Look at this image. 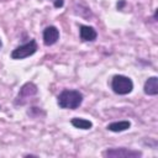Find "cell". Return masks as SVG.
<instances>
[{
  "label": "cell",
  "instance_id": "cell-11",
  "mask_svg": "<svg viewBox=\"0 0 158 158\" xmlns=\"http://www.w3.org/2000/svg\"><path fill=\"white\" fill-rule=\"evenodd\" d=\"M63 4H64L63 0H56V1H54V7H62Z\"/></svg>",
  "mask_w": 158,
  "mask_h": 158
},
{
  "label": "cell",
  "instance_id": "cell-1",
  "mask_svg": "<svg viewBox=\"0 0 158 158\" xmlns=\"http://www.w3.org/2000/svg\"><path fill=\"white\" fill-rule=\"evenodd\" d=\"M83 102V94L78 90H69L65 89L58 95V105L62 109H70L74 110L79 107Z\"/></svg>",
  "mask_w": 158,
  "mask_h": 158
},
{
  "label": "cell",
  "instance_id": "cell-10",
  "mask_svg": "<svg viewBox=\"0 0 158 158\" xmlns=\"http://www.w3.org/2000/svg\"><path fill=\"white\" fill-rule=\"evenodd\" d=\"M70 122H72V125H73L75 128H80V130H90V128L93 127V122L89 121V120H85V118L75 117V118H73Z\"/></svg>",
  "mask_w": 158,
  "mask_h": 158
},
{
  "label": "cell",
  "instance_id": "cell-5",
  "mask_svg": "<svg viewBox=\"0 0 158 158\" xmlns=\"http://www.w3.org/2000/svg\"><path fill=\"white\" fill-rule=\"evenodd\" d=\"M37 94V86L33 84V83H26L21 89H20V93L16 98V104L19 105H22L25 104L30 98H32L33 95Z\"/></svg>",
  "mask_w": 158,
  "mask_h": 158
},
{
  "label": "cell",
  "instance_id": "cell-3",
  "mask_svg": "<svg viewBox=\"0 0 158 158\" xmlns=\"http://www.w3.org/2000/svg\"><path fill=\"white\" fill-rule=\"evenodd\" d=\"M36 51H37V43H36L35 40H31L30 42L15 48L11 52V58L12 59H23V58H27V57L32 56Z\"/></svg>",
  "mask_w": 158,
  "mask_h": 158
},
{
  "label": "cell",
  "instance_id": "cell-8",
  "mask_svg": "<svg viewBox=\"0 0 158 158\" xmlns=\"http://www.w3.org/2000/svg\"><path fill=\"white\" fill-rule=\"evenodd\" d=\"M144 93L147 95H157L158 94V78L151 77L144 83Z\"/></svg>",
  "mask_w": 158,
  "mask_h": 158
},
{
  "label": "cell",
  "instance_id": "cell-2",
  "mask_svg": "<svg viewBox=\"0 0 158 158\" xmlns=\"http://www.w3.org/2000/svg\"><path fill=\"white\" fill-rule=\"evenodd\" d=\"M112 90L118 95H126L130 94L133 89V83L128 77L125 75H115L111 81Z\"/></svg>",
  "mask_w": 158,
  "mask_h": 158
},
{
  "label": "cell",
  "instance_id": "cell-4",
  "mask_svg": "<svg viewBox=\"0 0 158 158\" xmlns=\"http://www.w3.org/2000/svg\"><path fill=\"white\" fill-rule=\"evenodd\" d=\"M102 156L109 158H138L142 156V153L139 151H133L127 148H111V149H106L102 153Z\"/></svg>",
  "mask_w": 158,
  "mask_h": 158
},
{
  "label": "cell",
  "instance_id": "cell-7",
  "mask_svg": "<svg viewBox=\"0 0 158 158\" xmlns=\"http://www.w3.org/2000/svg\"><path fill=\"white\" fill-rule=\"evenodd\" d=\"M79 33H80V38L83 41H94L98 36L96 31L94 30V27L91 26H85V25H81L80 26V30H79Z\"/></svg>",
  "mask_w": 158,
  "mask_h": 158
},
{
  "label": "cell",
  "instance_id": "cell-12",
  "mask_svg": "<svg viewBox=\"0 0 158 158\" xmlns=\"http://www.w3.org/2000/svg\"><path fill=\"white\" fill-rule=\"evenodd\" d=\"M1 46H2V42H1V40H0V48H1Z\"/></svg>",
  "mask_w": 158,
  "mask_h": 158
},
{
  "label": "cell",
  "instance_id": "cell-6",
  "mask_svg": "<svg viewBox=\"0 0 158 158\" xmlns=\"http://www.w3.org/2000/svg\"><path fill=\"white\" fill-rule=\"evenodd\" d=\"M59 38V31L56 26H48L43 31V43L46 46L54 44Z\"/></svg>",
  "mask_w": 158,
  "mask_h": 158
},
{
  "label": "cell",
  "instance_id": "cell-9",
  "mask_svg": "<svg viewBox=\"0 0 158 158\" xmlns=\"http://www.w3.org/2000/svg\"><path fill=\"white\" fill-rule=\"evenodd\" d=\"M131 126L130 121H116V122H111L107 125V130L112 131V132H122L128 130Z\"/></svg>",
  "mask_w": 158,
  "mask_h": 158
}]
</instances>
